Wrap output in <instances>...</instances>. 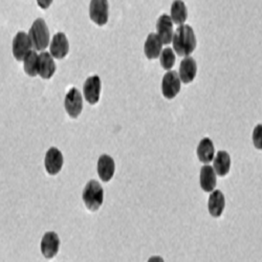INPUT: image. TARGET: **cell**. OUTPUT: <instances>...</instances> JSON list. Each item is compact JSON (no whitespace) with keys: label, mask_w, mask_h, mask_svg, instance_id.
<instances>
[{"label":"cell","mask_w":262,"mask_h":262,"mask_svg":"<svg viewBox=\"0 0 262 262\" xmlns=\"http://www.w3.org/2000/svg\"><path fill=\"white\" fill-rule=\"evenodd\" d=\"M173 50L181 57L190 56L196 48V38L190 26H180L172 38Z\"/></svg>","instance_id":"cell-1"},{"label":"cell","mask_w":262,"mask_h":262,"mask_svg":"<svg viewBox=\"0 0 262 262\" xmlns=\"http://www.w3.org/2000/svg\"><path fill=\"white\" fill-rule=\"evenodd\" d=\"M29 38L32 43V48L35 51H45L50 45V30L48 25L42 18H38L32 25Z\"/></svg>","instance_id":"cell-2"},{"label":"cell","mask_w":262,"mask_h":262,"mask_svg":"<svg viewBox=\"0 0 262 262\" xmlns=\"http://www.w3.org/2000/svg\"><path fill=\"white\" fill-rule=\"evenodd\" d=\"M82 200L85 207L91 212L98 211L104 202V190L102 186L95 180L90 181L83 190Z\"/></svg>","instance_id":"cell-3"},{"label":"cell","mask_w":262,"mask_h":262,"mask_svg":"<svg viewBox=\"0 0 262 262\" xmlns=\"http://www.w3.org/2000/svg\"><path fill=\"white\" fill-rule=\"evenodd\" d=\"M64 107L68 115L73 119H76L81 115L83 109V99L81 93L76 87L71 89L65 96Z\"/></svg>","instance_id":"cell-4"},{"label":"cell","mask_w":262,"mask_h":262,"mask_svg":"<svg viewBox=\"0 0 262 262\" xmlns=\"http://www.w3.org/2000/svg\"><path fill=\"white\" fill-rule=\"evenodd\" d=\"M181 92V79L177 72L169 71L163 78L162 81V93L163 96L172 100L176 98Z\"/></svg>","instance_id":"cell-5"},{"label":"cell","mask_w":262,"mask_h":262,"mask_svg":"<svg viewBox=\"0 0 262 262\" xmlns=\"http://www.w3.org/2000/svg\"><path fill=\"white\" fill-rule=\"evenodd\" d=\"M90 17L96 25L100 27L105 26L109 17L108 0H92L90 5Z\"/></svg>","instance_id":"cell-6"},{"label":"cell","mask_w":262,"mask_h":262,"mask_svg":"<svg viewBox=\"0 0 262 262\" xmlns=\"http://www.w3.org/2000/svg\"><path fill=\"white\" fill-rule=\"evenodd\" d=\"M32 43L29 35L25 32H18L13 39V56L17 61H24L26 56L32 51Z\"/></svg>","instance_id":"cell-7"},{"label":"cell","mask_w":262,"mask_h":262,"mask_svg":"<svg viewBox=\"0 0 262 262\" xmlns=\"http://www.w3.org/2000/svg\"><path fill=\"white\" fill-rule=\"evenodd\" d=\"M102 83L99 76L87 78L83 86V93L85 100L91 105H96L100 100Z\"/></svg>","instance_id":"cell-8"},{"label":"cell","mask_w":262,"mask_h":262,"mask_svg":"<svg viewBox=\"0 0 262 262\" xmlns=\"http://www.w3.org/2000/svg\"><path fill=\"white\" fill-rule=\"evenodd\" d=\"M41 253L47 259H52L57 256L60 249V238L55 232H48L41 240Z\"/></svg>","instance_id":"cell-9"},{"label":"cell","mask_w":262,"mask_h":262,"mask_svg":"<svg viewBox=\"0 0 262 262\" xmlns=\"http://www.w3.org/2000/svg\"><path fill=\"white\" fill-rule=\"evenodd\" d=\"M63 155L58 148L52 147L48 150L45 159V166L50 176H57L63 167Z\"/></svg>","instance_id":"cell-10"},{"label":"cell","mask_w":262,"mask_h":262,"mask_svg":"<svg viewBox=\"0 0 262 262\" xmlns=\"http://www.w3.org/2000/svg\"><path fill=\"white\" fill-rule=\"evenodd\" d=\"M70 52V43L68 37L64 33H57L51 42L50 54L53 58L63 59L68 56Z\"/></svg>","instance_id":"cell-11"},{"label":"cell","mask_w":262,"mask_h":262,"mask_svg":"<svg viewBox=\"0 0 262 262\" xmlns=\"http://www.w3.org/2000/svg\"><path fill=\"white\" fill-rule=\"evenodd\" d=\"M56 73V63L52 55L48 52H42L38 56V75L42 78L49 80Z\"/></svg>","instance_id":"cell-12"},{"label":"cell","mask_w":262,"mask_h":262,"mask_svg":"<svg viewBox=\"0 0 262 262\" xmlns=\"http://www.w3.org/2000/svg\"><path fill=\"white\" fill-rule=\"evenodd\" d=\"M116 171V165L114 159L108 155H102L98 161V174L99 178L107 183L111 181Z\"/></svg>","instance_id":"cell-13"},{"label":"cell","mask_w":262,"mask_h":262,"mask_svg":"<svg viewBox=\"0 0 262 262\" xmlns=\"http://www.w3.org/2000/svg\"><path fill=\"white\" fill-rule=\"evenodd\" d=\"M157 30H158V36L161 39L163 45H169L172 42L173 38V23L170 18V16L164 14L162 15L157 24Z\"/></svg>","instance_id":"cell-14"},{"label":"cell","mask_w":262,"mask_h":262,"mask_svg":"<svg viewBox=\"0 0 262 262\" xmlns=\"http://www.w3.org/2000/svg\"><path fill=\"white\" fill-rule=\"evenodd\" d=\"M225 207H226V199H225L224 193L220 190L212 191L208 202V209H209L210 215L213 216L214 218L221 217L224 213Z\"/></svg>","instance_id":"cell-15"},{"label":"cell","mask_w":262,"mask_h":262,"mask_svg":"<svg viewBox=\"0 0 262 262\" xmlns=\"http://www.w3.org/2000/svg\"><path fill=\"white\" fill-rule=\"evenodd\" d=\"M196 73H198V64H196L195 60L190 56L186 57L180 65L179 77L181 81L185 84L191 83L195 79Z\"/></svg>","instance_id":"cell-16"},{"label":"cell","mask_w":262,"mask_h":262,"mask_svg":"<svg viewBox=\"0 0 262 262\" xmlns=\"http://www.w3.org/2000/svg\"><path fill=\"white\" fill-rule=\"evenodd\" d=\"M162 47H163V43L159 38V36L155 33H151L149 34V36L145 41L144 53L146 57L150 60L157 59L160 57L162 53Z\"/></svg>","instance_id":"cell-17"},{"label":"cell","mask_w":262,"mask_h":262,"mask_svg":"<svg viewBox=\"0 0 262 262\" xmlns=\"http://www.w3.org/2000/svg\"><path fill=\"white\" fill-rule=\"evenodd\" d=\"M213 166L216 176H220L222 178L226 177L230 172L231 168V157L227 151H220L217 152L216 157L213 159Z\"/></svg>","instance_id":"cell-18"},{"label":"cell","mask_w":262,"mask_h":262,"mask_svg":"<svg viewBox=\"0 0 262 262\" xmlns=\"http://www.w3.org/2000/svg\"><path fill=\"white\" fill-rule=\"evenodd\" d=\"M196 155L199 160L204 164H209L213 161L215 157V148L214 144L209 138H204L196 149Z\"/></svg>","instance_id":"cell-19"},{"label":"cell","mask_w":262,"mask_h":262,"mask_svg":"<svg viewBox=\"0 0 262 262\" xmlns=\"http://www.w3.org/2000/svg\"><path fill=\"white\" fill-rule=\"evenodd\" d=\"M200 183L201 187L205 192H212L214 191L217 179H216V173L213 169V167L206 165L202 167L201 169V176H200Z\"/></svg>","instance_id":"cell-20"},{"label":"cell","mask_w":262,"mask_h":262,"mask_svg":"<svg viewBox=\"0 0 262 262\" xmlns=\"http://www.w3.org/2000/svg\"><path fill=\"white\" fill-rule=\"evenodd\" d=\"M188 17L187 7L182 0H176L171 6V20L172 23L179 26H183Z\"/></svg>","instance_id":"cell-21"},{"label":"cell","mask_w":262,"mask_h":262,"mask_svg":"<svg viewBox=\"0 0 262 262\" xmlns=\"http://www.w3.org/2000/svg\"><path fill=\"white\" fill-rule=\"evenodd\" d=\"M38 56L35 51H31L24 59V70L30 77L38 75Z\"/></svg>","instance_id":"cell-22"},{"label":"cell","mask_w":262,"mask_h":262,"mask_svg":"<svg viewBox=\"0 0 262 262\" xmlns=\"http://www.w3.org/2000/svg\"><path fill=\"white\" fill-rule=\"evenodd\" d=\"M160 57L161 65L164 70L170 71L174 67V63H176V54H174L173 50H171L170 48H166L161 53Z\"/></svg>","instance_id":"cell-23"},{"label":"cell","mask_w":262,"mask_h":262,"mask_svg":"<svg viewBox=\"0 0 262 262\" xmlns=\"http://www.w3.org/2000/svg\"><path fill=\"white\" fill-rule=\"evenodd\" d=\"M253 143L257 149H259V150L262 149V126H261V124H258L253 131Z\"/></svg>","instance_id":"cell-24"},{"label":"cell","mask_w":262,"mask_h":262,"mask_svg":"<svg viewBox=\"0 0 262 262\" xmlns=\"http://www.w3.org/2000/svg\"><path fill=\"white\" fill-rule=\"evenodd\" d=\"M53 2H54V0H37V4L41 9L47 10L52 6Z\"/></svg>","instance_id":"cell-25"},{"label":"cell","mask_w":262,"mask_h":262,"mask_svg":"<svg viewBox=\"0 0 262 262\" xmlns=\"http://www.w3.org/2000/svg\"><path fill=\"white\" fill-rule=\"evenodd\" d=\"M148 262H165V261H164V259H163L162 257H160V256H152V257L149 258Z\"/></svg>","instance_id":"cell-26"}]
</instances>
